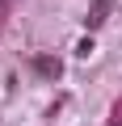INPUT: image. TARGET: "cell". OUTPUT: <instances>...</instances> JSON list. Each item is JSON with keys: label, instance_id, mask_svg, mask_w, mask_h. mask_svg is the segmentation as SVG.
Listing matches in <instances>:
<instances>
[{"label": "cell", "instance_id": "1", "mask_svg": "<svg viewBox=\"0 0 122 126\" xmlns=\"http://www.w3.org/2000/svg\"><path fill=\"white\" fill-rule=\"evenodd\" d=\"M30 72H38V76H46V80H59V76H63V59H55V55H34V59H30Z\"/></svg>", "mask_w": 122, "mask_h": 126}, {"label": "cell", "instance_id": "2", "mask_svg": "<svg viewBox=\"0 0 122 126\" xmlns=\"http://www.w3.org/2000/svg\"><path fill=\"white\" fill-rule=\"evenodd\" d=\"M109 4H114V0H93V9H88V17H84V21H88V25H101V21H105V13H109Z\"/></svg>", "mask_w": 122, "mask_h": 126}, {"label": "cell", "instance_id": "3", "mask_svg": "<svg viewBox=\"0 0 122 126\" xmlns=\"http://www.w3.org/2000/svg\"><path fill=\"white\" fill-rule=\"evenodd\" d=\"M109 126H122V101L114 105V122H109Z\"/></svg>", "mask_w": 122, "mask_h": 126}, {"label": "cell", "instance_id": "4", "mask_svg": "<svg viewBox=\"0 0 122 126\" xmlns=\"http://www.w3.org/2000/svg\"><path fill=\"white\" fill-rule=\"evenodd\" d=\"M4 4H9V0H4Z\"/></svg>", "mask_w": 122, "mask_h": 126}]
</instances>
